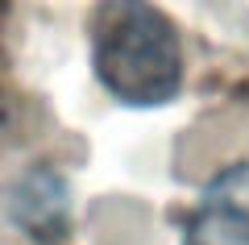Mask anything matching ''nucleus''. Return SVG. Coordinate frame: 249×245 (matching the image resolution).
Wrapping results in <instances>:
<instances>
[{
	"label": "nucleus",
	"instance_id": "3",
	"mask_svg": "<svg viewBox=\"0 0 249 245\" xmlns=\"http://www.w3.org/2000/svg\"><path fill=\"white\" fill-rule=\"evenodd\" d=\"M13 220L34 241H62L71 225V195L54 170H29L13 191Z\"/></svg>",
	"mask_w": 249,
	"mask_h": 245
},
{
	"label": "nucleus",
	"instance_id": "2",
	"mask_svg": "<svg viewBox=\"0 0 249 245\" xmlns=\"http://www.w3.org/2000/svg\"><path fill=\"white\" fill-rule=\"evenodd\" d=\"M183 245H249V162L220 170L204 187L187 216Z\"/></svg>",
	"mask_w": 249,
	"mask_h": 245
},
{
	"label": "nucleus",
	"instance_id": "1",
	"mask_svg": "<svg viewBox=\"0 0 249 245\" xmlns=\"http://www.w3.org/2000/svg\"><path fill=\"white\" fill-rule=\"evenodd\" d=\"M96 79L129 108H158L183 88V50L170 17L150 0H100L91 13Z\"/></svg>",
	"mask_w": 249,
	"mask_h": 245
}]
</instances>
